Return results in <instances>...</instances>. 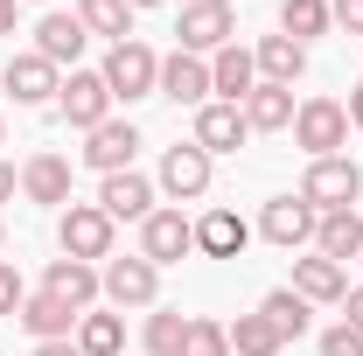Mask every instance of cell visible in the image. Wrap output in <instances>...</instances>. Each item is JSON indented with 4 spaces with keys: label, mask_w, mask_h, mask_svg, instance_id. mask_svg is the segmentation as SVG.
Here are the masks:
<instances>
[{
    "label": "cell",
    "mask_w": 363,
    "mask_h": 356,
    "mask_svg": "<svg viewBox=\"0 0 363 356\" xmlns=\"http://www.w3.org/2000/svg\"><path fill=\"white\" fill-rule=\"evenodd\" d=\"M56 105H63V119L91 133V126H105L112 119V84H105V70H70L63 91H56Z\"/></svg>",
    "instance_id": "cell-5"
},
{
    "label": "cell",
    "mask_w": 363,
    "mask_h": 356,
    "mask_svg": "<svg viewBox=\"0 0 363 356\" xmlns=\"http://www.w3.org/2000/svg\"><path fill=\"white\" fill-rule=\"evenodd\" d=\"M175 35H182L189 56H203V49L217 56V49H230V35H238V14H230V0H189Z\"/></svg>",
    "instance_id": "cell-4"
},
{
    "label": "cell",
    "mask_w": 363,
    "mask_h": 356,
    "mask_svg": "<svg viewBox=\"0 0 363 356\" xmlns=\"http://www.w3.org/2000/svg\"><path fill=\"white\" fill-rule=\"evenodd\" d=\"M105 84H112V105H119V98H126V105H133V98H154V91H161V56L147 43H119L105 56Z\"/></svg>",
    "instance_id": "cell-3"
},
{
    "label": "cell",
    "mask_w": 363,
    "mask_h": 356,
    "mask_svg": "<svg viewBox=\"0 0 363 356\" xmlns=\"http://www.w3.org/2000/svg\"><path fill=\"white\" fill-rule=\"evenodd\" d=\"M315 245H321V259H335V266L363 259V217L357 210H328V217L315 223Z\"/></svg>",
    "instance_id": "cell-21"
},
{
    "label": "cell",
    "mask_w": 363,
    "mask_h": 356,
    "mask_svg": "<svg viewBox=\"0 0 363 356\" xmlns=\"http://www.w3.org/2000/svg\"><path fill=\"white\" fill-rule=\"evenodd\" d=\"M294 140H301L315 161H328V154L350 140V112H342L335 98H308V105L294 112Z\"/></svg>",
    "instance_id": "cell-6"
},
{
    "label": "cell",
    "mask_w": 363,
    "mask_h": 356,
    "mask_svg": "<svg viewBox=\"0 0 363 356\" xmlns=\"http://www.w3.org/2000/svg\"><path fill=\"white\" fill-rule=\"evenodd\" d=\"M161 98H175V105H203V98H210V63L189 56V49L161 56Z\"/></svg>",
    "instance_id": "cell-18"
},
{
    "label": "cell",
    "mask_w": 363,
    "mask_h": 356,
    "mask_svg": "<svg viewBox=\"0 0 363 356\" xmlns=\"http://www.w3.org/2000/svg\"><path fill=\"white\" fill-rule=\"evenodd\" d=\"M77 21H84V35H105V43H133V7L126 0H77Z\"/></svg>",
    "instance_id": "cell-26"
},
{
    "label": "cell",
    "mask_w": 363,
    "mask_h": 356,
    "mask_svg": "<svg viewBox=\"0 0 363 356\" xmlns=\"http://www.w3.org/2000/svg\"><path fill=\"white\" fill-rule=\"evenodd\" d=\"M7 196H14V168L0 161V203H7Z\"/></svg>",
    "instance_id": "cell-40"
},
{
    "label": "cell",
    "mask_w": 363,
    "mask_h": 356,
    "mask_svg": "<svg viewBox=\"0 0 363 356\" xmlns=\"http://www.w3.org/2000/svg\"><path fill=\"white\" fill-rule=\"evenodd\" d=\"M321 356H363V328H350V321H335V328L321 335Z\"/></svg>",
    "instance_id": "cell-33"
},
{
    "label": "cell",
    "mask_w": 363,
    "mask_h": 356,
    "mask_svg": "<svg viewBox=\"0 0 363 356\" xmlns=\"http://www.w3.org/2000/svg\"><path fill=\"white\" fill-rule=\"evenodd\" d=\"M294 294L315 308V301H342L350 294V266H335V259H294Z\"/></svg>",
    "instance_id": "cell-20"
},
{
    "label": "cell",
    "mask_w": 363,
    "mask_h": 356,
    "mask_svg": "<svg viewBox=\"0 0 363 356\" xmlns=\"http://www.w3.org/2000/svg\"><path fill=\"white\" fill-rule=\"evenodd\" d=\"M182 335H189V314L175 308L147 314V356H182Z\"/></svg>",
    "instance_id": "cell-32"
},
{
    "label": "cell",
    "mask_w": 363,
    "mask_h": 356,
    "mask_svg": "<svg viewBox=\"0 0 363 356\" xmlns=\"http://www.w3.org/2000/svg\"><path fill=\"white\" fill-rule=\"evenodd\" d=\"M105 294H112V308H154L161 266H147V259H105Z\"/></svg>",
    "instance_id": "cell-10"
},
{
    "label": "cell",
    "mask_w": 363,
    "mask_h": 356,
    "mask_svg": "<svg viewBox=\"0 0 363 356\" xmlns=\"http://www.w3.org/2000/svg\"><path fill=\"white\" fill-rule=\"evenodd\" d=\"M126 7H161V0H126Z\"/></svg>",
    "instance_id": "cell-41"
},
{
    "label": "cell",
    "mask_w": 363,
    "mask_h": 356,
    "mask_svg": "<svg viewBox=\"0 0 363 356\" xmlns=\"http://www.w3.org/2000/svg\"><path fill=\"white\" fill-rule=\"evenodd\" d=\"M161 189L175 196V203H189V196H203L210 189V154L189 140V147H168L161 154Z\"/></svg>",
    "instance_id": "cell-14"
},
{
    "label": "cell",
    "mask_w": 363,
    "mask_h": 356,
    "mask_svg": "<svg viewBox=\"0 0 363 356\" xmlns=\"http://www.w3.org/2000/svg\"><path fill=\"white\" fill-rule=\"evenodd\" d=\"M342 112H350V126H363V84L350 91V105H342Z\"/></svg>",
    "instance_id": "cell-38"
},
{
    "label": "cell",
    "mask_w": 363,
    "mask_h": 356,
    "mask_svg": "<svg viewBox=\"0 0 363 356\" xmlns=\"http://www.w3.org/2000/svg\"><path fill=\"white\" fill-rule=\"evenodd\" d=\"M133 147H140L133 119H105V126L84 133V161L98 168V175H126V168H133Z\"/></svg>",
    "instance_id": "cell-8"
},
{
    "label": "cell",
    "mask_w": 363,
    "mask_h": 356,
    "mask_svg": "<svg viewBox=\"0 0 363 356\" xmlns=\"http://www.w3.org/2000/svg\"><path fill=\"white\" fill-rule=\"evenodd\" d=\"M182 356H230V328H224V321H210V314H189Z\"/></svg>",
    "instance_id": "cell-31"
},
{
    "label": "cell",
    "mask_w": 363,
    "mask_h": 356,
    "mask_svg": "<svg viewBox=\"0 0 363 356\" xmlns=\"http://www.w3.org/2000/svg\"><path fill=\"white\" fill-rule=\"evenodd\" d=\"M56 245L63 259H112V217L98 203H63V223H56Z\"/></svg>",
    "instance_id": "cell-1"
},
{
    "label": "cell",
    "mask_w": 363,
    "mask_h": 356,
    "mask_svg": "<svg viewBox=\"0 0 363 356\" xmlns=\"http://www.w3.org/2000/svg\"><path fill=\"white\" fill-rule=\"evenodd\" d=\"M210 91H224V105H245L252 91H259V63H252V49H217L210 56Z\"/></svg>",
    "instance_id": "cell-19"
},
{
    "label": "cell",
    "mask_w": 363,
    "mask_h": 356,
    "mask_svg": "<svg viewBox=\"0 0 363 356\" xmlns=\"http://www.w3.org/2000/svg\"><path fill=\"white\" fill-rule=\"evenodd\" d=\"M196 252V223L182 217V210H154V217L140 223V259L147 266H175Z\"/></svg>",
    "instance_id": "cell-7"
},
{
    "label": "cell",
    "mask_w": 363,
    "mask_h": 356,
    "mask_svg": "<svg viewBox=\"0 0 363 356\" xmlns=\"http://www.w3.org/2000/svg\"><path fill=\"white\" fill-rule=\"evenodd\" d=\"M342 308H350L342 321H350V328H363V287H350V294H342Z\"/></svg>",
    "instance_id": "cell-36"
},
{
    "label": "cell",
    "mask_w": 363,
    "mask_h": 356,
    "mask_svg": "<svg viewBox=\"0 0 363 356\" xmlns=\"http://www.w3.org/2000/svg\"><path fill=\"white\" fill-rule=\"evenodd\" d=\"M56 301H70L77 314H91V301L105 294V272L98 266H84V259H49V279H43Z\"/></svg>",
    "instance_id": "cell-15"
},
{
    "label": "cell",
    "mask_w": 363,
    "mask_h": 356,
    "mask_svg": "<svg viewBox=\"0 0 363 356\" xmlns=\"http://www.w3.org/2000/svg\"><path fill=\"white\" fill-rule=\"evenodd\" d=\"M77 350L84 356H119L126 350V321L119 314H77Z\"/></svg>",
    "instance_id": "cell-27"
},
{
    "label": "cell",
    "mask_w": 363,
    "mask_h": 356,
    "mask_svg": "<svg viewBox=\"0 0 363 356\" xmlns=\"http://www.w3.org/2000/svg\"><path fill=\"white\" fill-rule=\"evenodd\" d=\"M21 196L28 203H70V161L63 154H35L21 168Z\"/></svg>",
    "instance_id": "cell-25"
},
{
    "label": "cell",
    "mask_w": 363,
    "mask_h": 356,
    "mask_svg": "<svg viewBox=\"0 0 363 356\" xmlns=\"http://www.w3.org/2000/svg\"><path fill=\"white\" fill-rule=\"evenodd\" d=\"M245 133H252V126H245V112H238V105H224V98L196 112V147H203V154H238V147H245Z\"/></svg>",
    "instance_id": "cell-16"
},
{
    "label": "cell",
    "mask_w": 363,
    "mask_h": 356,
    "mask_svg": "<svg viewBox=\"0 0 363 356\" xmlns=\"http://www.w3.org/2000/svg\"><path fill=\"white\" fill-rule=\"evenodd\" d=\"M238 112H245V126H252V133H279V126H294V112H301V105H294V91H286V84H259Z\"/></svg>",
    "instance_id": "cell-22"
},
{
    "label": "cell",
    "mask_w": 363,
    "mask_h": 356,
    "mask_svg": "<svg viewBox=\"0 0 363 356\" xmlns=\"http://www.w3.org/2000/svg\"><path fill=\"white\" fill-rule=\"evenodd\" d=\"M259 314H266V321H272V335H279V343H286V335H301V328H308V301H301V294H294V287H272L266 301H259Z\"/></svg>",
    "instance_id": "cell-29"
},
{
    "label": "cell",
    "mask_w": 363,
    "mask_h": 356,
    "mask_svg": "<svg viewBox=\"0 0 363 356\" xmlns=\"http://www.w3.org/2000/svg\"><path fill=\"white\" fill-rule=\"evenodd\" d=\"M35 356H84V350H77V335H70V343H35Z\"/></svg>",
    "instance_id": "cell-37"
},
{
    "label": "cell",
    "mask_w": 363,
    "mask_h": 356,
    "mask_svg": "<svg viewBox=\"0 0 363 356\" xmlns=\"http://www.w3.org/2000/svg\"><path fill=\"white\" fill-rule=\"evenodd\" d=\"M252 63H259V77H266V84H286V91H294V77L308 70V49L294 43V35H266V43L252 49Z\"/></svg>",
    "instance_id": "cell-24"
},
{
    "label": "cell",
    "mask_w": 363,
    "mask_h": 356,
    "mask_svg": "<svg viewBox=\"0 0 363 356\" xmlns=\"http://www.w3.org/2000/svg\"><path fill=\"white\" fill-rule=\"evenodd\" d=\"M84 21H77V14H43V21H35V56H43V63H56V70H63V63H77V56H84Z\"/></svg>",
    "instance_id": "cell-17"
},
{
    "label": "cell",
    "mask_w": 363,
    "mask_h": 356,
    "mask_svg": "<svg viewBox=\"0 0 363 356\" xmlns=\"http://www.w3.org/2000/svg\"><path fill=\"white\" fill-rule=\"evenodd\" d=\"M14 321H21L35 343H70V335H77V308H70V301H56L49 287H43V294H28Z\"/></svg>",
    "instance_id": "cell-12"
},
{
    "label": "cell",
    "mask_w": 363,
    "mask_h": 356,
    "mask_svg": "<svg viewBox=\"0 0 363 356\" xmlns=\"http://www.w3.org/2000/svg\"><path fill=\"white\" fill-rule=\"evenodd\" d=\"M21 301H28L21 272H14V266H0V314H21Z\"/></svg>",
    "instance_id": "cell-34"
},
{
    "label": "cell",
    "mask_w": 363,
    "mask_h": 356,
    "mask_svg": "<svg viewBox=\"0 0 363 356\" xmlns=\"http://www.w3.org/2000/svg\"><path fill=\"white\" fill-rule=\"evenodd\" d=\"M0 245H7V230H0Z\"/></svg>",
    "instance_id": "cell-42"
},
{
    "label": "cell",
    "mask_w": 363,
    "mask_h": 356,
    "mask_svg": "<svg viewBox=\"0 0 363 356\" xmlns=\"http://www.w3.org/2000/svg\"><path fill=\"white\" fill-rule=\"evenodd\" d=\"M230 350H238V356H279L286 343L272 335L266 314H238V321H230Z\"/></svg>",
    "instance_id": "cell-30"
},
{
    "label": "cell",
    "mask_w": 363,
    "mask_h": 356,
    "mask_svg": "<svg viewBox=\"0 0 363 356\" xmlns=\"http://www.w3.org/2000/svg\"><path fill=\"white\" fill-rule=\"evenodd\" d=\"M245 238H252V230H245L238 210H210V217L196 223V252H203V259H238Z\"/></svg>",
    "instance_id": "cell-23"
},
{
    "label": "cell",
    "mask_w": 363,
    "mask_h": 356,
    "mask_svg": "<svg viewBox=\"0 0 363 356\" xmlns=\"http://www.w3.org/2000/svg\"><path fill=\"white\" fill-rule=\"evenodd\" d=\"M357 189H363L357 161H350V154H328V161H315V168H308L301 203H308L315 217H328V210H350V203H357Z\"/></svg>",
    "instance_id": "cell-2"
},
{
    "label": "cell",
    "mask_w": 363,
    "mask_h": 356,
    "mask_svg": "<svg viewBox=\"0 0 363 356\" xmlns=\"http://www.w3.org/2000/svg\"><path fill=\"white\" fill-rule=\"evenodd\" d=\"M14 7H21V0H0V35L14 28Z\"/></svg>",
    "instance_id": "cell-39"
},
{
    "label": "cell",
    "mask_w": 363,
    "mask_h": 356,
    "mask_svg": "<svg viewBox=\"0 0 363 356\" xmlns=\"http://www.w3.org/2000/svg\"><path fill=\"white\" fill-rule=\"evenodd\" d=\"M98 210H105V217L119 223H147L154 217V182L147 175H133V168H126V175H105V189H98Z\"/></svg>",
    "instance_id": "cell-13"
},
{
    "label": "cell",
    "mask_w": 363,
    "mask_h": 356,
    "mask_svg": "<svg viewBox=\"0 0 363 356\" xmlns=\"http://www.w3.org/2000/svg\"><path fill=\"white\" fill-rule=\"evenodd\" d=\"M0 140H7V126H0Z\"/></svg>",
    "instance_id": "cell-43"
},
{
    "label": "cell",
    "mask_w": 363,
    "mask_h": 356,
    "mask_svg": "<svg viewBox=\"0 0 363 356\" xmlns=\"http://www.w3.org/2000/svg\"><path fill=\"white\" fill-rule=\"evenodd\" d=\"M315 210L301 203V196H272L266 210H259V230H266V245H279V252H294V245H308L315 238Z\"/></svg>",
    "instance_id": "cell-11"
},
{
    "label": "cell",
    "mask_w": 363,
    "mask_h": 356,
    "mask_svg": "<svg viewBox=\"0 0 363 356\" xmlns=\"http://www.w3.org/2000/svg\"><path fill=\"white\" fill-rule=\"evenodd\" d=\"M328 21H335L328 0H286L279 7V35H294L301 49H308V35H328Z\"/></svg>",
    "instance_id": "cell-28"
},
{
    "label": "cell",
    "mask_w": 363,
    "mask_h": 356,
    "mask_svg": "<svg viewBox=\"0 0 363 356\" xmlns=\"http://www.w3.org/2000/svg\"><path fill=\"white\" fill-rule=\"evenodd\" d=\"M328 14H335V28L363 35V0H328Z\"/></svg>",
    "instance_id": "cell-35"
},
{
    "label": "cell",
    "mask_w": 363,
    "mask_h": 356,
    "mask_svg": "<svg viewBox=\"0 0 363 356\" xmlns=\"http://www.w3.org/2000/svg\"><path fill=\"white\" fill-rule=\"evenodd\" d=\"M0 84L14 91V105H49V98L63 91V70H56V63H43V56L28 49V56H7Z\"/></svg>",
    "instance_id": "cell-9"
}]
</instances>
